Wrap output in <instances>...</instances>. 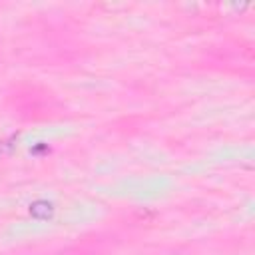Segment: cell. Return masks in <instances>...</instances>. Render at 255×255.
Wrapping results in <instances>:
<instances>
[{
  "label": "cell",
  "instance_id": "obj_1",
  "mask_svg": "<svg viewBox=\"0 0 255 255\" xmlns=\"http://www.w3.org/2000/svg\"><path fill=\"white\" fill-rule=\"evenodd\" d=\"M30 215L34 219H42V221L50 219L54 215V205L50 201H46V199H36V201L30 203Z\"/></svg>",
  "mask_w": 255,
  "mask_h": 255
}]
</instances>
